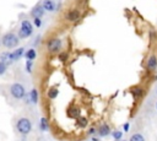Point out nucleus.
<instances>
[{"label":"nucleus","instance_id":"obj_1","mask_svg":"<svg viewBox=\"0 0 157 141\" xmlns=\"http://www.w3.org/2000/svg\"><path fill=\"white\" fill-rule=\"evenodd\" d=\"M2 44L9 48V49H12V48H16L18 45V42H20V37L16 36L15 33H6L4 34L2 37Z\"/></svg>","mask_w":157,"mask_h":141},{"label":"nucleus","instance_id":"obj_2","mask_svg":"<svg viewBox=\"0 0 157 141\" xmlns=\"http://www.w3.org/2000/svg\"><path fill=\"white\" fill-rule=\"evenodd\" d=\"M32 33H33V25L28 20H23L21 22V27H20V31H18V37L25 39V38H28Z\"/></svg>","mask_w":157,"mask_h":141},{"label":"nucleus","instance_id":"obj_3","mask_svg":"<svg viewBox=\"0 0 157 141\" xmlns=\"http://www.w3.org/2000/svg\"><path fill=\"white\" fill-rule=\"evenodd\" d=\"M16 128H17V130H18L20 134L27 135L32 130V123L27 118H21V119H18V121L16 124Z\"/></svg>","mask_w":157,"mask_h":141},{"label":"nucleus","instance_id":"obj_4","mask_svg":"<svg viewBox=\"0 0 157 141\" xmlns=\"http://www.w3.org/2000/svg\"><path fill=\"white\" fill-rule=\"evenodd\" d=\"M61 47H63V43H61V39H59V38H50L47 42V49L52 54L59 53Z\"/></svg>","mask_w":157,"mask_h":141},{"label":"nucleus","instance_id":"obj_5","mask_svg":"<svg viewBox=\"0 0 157 141\" xmlns=\"http://www.w3.org/2000/svg\"><path fill=\"white\" fill-rule=\"evenodd\" d=\"M10 92L12 94L13 98L16 99H22L26 94V91H25V87L21 85V83H13L10 88Z\"/></svg>","mask_w":157,"mask_h":141},{"label":"nucleus","instance_id":"obj_6","mask_svg":"<svg viewBox=\"0 0 157 141\" xmlns=\"http://www.w3.org/2000/svg\"><path fill=\"white\" fill-rule=\"evenodd\" d=\"M80 16H81L80 11L74 9V10H70V11H67L65 13V20L69 21V22H75V21H77L80 18Z\"/></svg>","mask_w":157,"mask_h":141},{"label":"nucleus","instance_id":"obj_7","mask_svg":"<svg viewBox=\"0 0 157 141\" xmlns=\"http://www.w3.org/2000/svg\"><path fill=\"white\" fill-rule=\"evenodd\" d=\"M97 134H98V136H101V137H105V136L110 135L112 131H110L109 125H108V124H101V125L97 128Z\"/></svg>","mask_w":157,"mask_h":141},{"label":"nucleus","instance_id":"obj_8","mask_svg":"<svg viewBox=\"0 0 157 141\" xmlns=\"http://www.w3.org/2000/svg\"><path fill=\"white\" fill-rule=\"evenodd\" d=\"M44 12H45V10H44V7H43L42 5H36V6L32 9L31 15H32L33 18H42L43 15H44Z\"/></svg>","mask_w":157,"mask_h":141},{"label":"nucleus","instance_id":"obj_9","mask_svg":"<svg viewBox=\"0 0 157 141\" xmlns=\"http://www.w3.org/2000/svg\"><path fill=\"white\" fill-rule=\"evenodd\" d=\"M146 67H147V70H150V71H153V70L157 69V56H156L155 54H151V55L148 56V59H147V61H146Z\"/></svg>","mask_w":157,"mask_h":141},{"label":"nucleus","instance_id":"obj_10","mask_svg":"<svg viewBox=\"0 0 157 141\" xmlns=\"http://www.w3.org/2000/svg\"><path fill=\"white\" fill-rule=\"evenodd\" d=\"M42 6H43L44 10L48 11V12H53V11H56V10H58V5L55 4L54 0H43Z\"/></svg>","mask_w":157,"mask_h":141},{"label":"nucleus","instance_id":"obj_11","mask_svg":"<svg viewBox=\"0 0 157 141\" xmlns=\"http://www.w3.org/2000/svg\"><path fill=\"white\" fill-rule=\"evenodd\" d=\"M0 61H2L5 65H9V64H11V63L13 61L11 53H2V54L0 55Z\"/></svg>","mask_w":157,"mask_h":141},{"label":"nucleus","instance_id":"obj_12","mask_svg":"<svg viewBox=\"0 0 157 141\" xmlns=\"http://www.w3.org/2000/svg\"><path fill=\"white\" fill-rule=\"evenodd\" d=\"M11 55H12L13 61H15V60H18L20 58H22V56L25 55V49H23L22 47H21V48H17V49H15V51L11 53Z\"/></svg>","mask_w":157,"mask_h":141},{"label":"nucleus","instance_id":"obj_13","mask_svg":"<svg viewBox=\"0 0 157 141\" xmlns=\"http://www.w3.org/2000/svg\"><path fill=\"white\" fill-rule=\"evenodd\" d=\"M27 60H34L36 59V56H37V51L33 49V48H31V49H28V50H26L25 51V55H23Z\"/></svg>","mask_w":157,"mask_h":141},{"label":"nucleus","instance_id":"obj_14","mask_svg":"<svg viewBox=\"0 0 157 141\" xmlns=\"http://www.w3.org/2000/svg\"><path fill=\"white\" fill-rule=\"evenodd\" d=\"M39 129L42 131H48L49 130V124H48L47 118H40V120H39Z\"/></svg>","mask_w":157,"mask_h":141},{"label":"nucleus","instance_id":"obj_15","mask_svg":"<svg viewBox=\"0 0 157 141\" xmlns=\"http://www.w3.org/2000/svg\"><path fill=\"white\" fill-rule=\"evenodd\" d=\"M29 101H31L32 103H34V104L38 102V92H37L36 88H33V90L29 92Z\"/></svg>","mask_w":157,"mask_h":141},{"label":"nucleus","instance_id":"obj_16","mask_svg":"<svg viewBox=\"0 0 157 141\" xmlns=\"http://www.w3.org/2000/svg\"><path fill=\"white\" fill-rule=\"evenodd\" d=\"M58 94H59V90H58L56 87H52V88L48 91V97H49L50 99H54Z\"/></svg>","mask_w":157,"mask_h":141},{"label":"nucleus","instance_id":"obj_17","mask_svg":"<svg viewBox=\"0 0 157 141\" xmlns=\"http://www.w3.org/2000/svg\"><path fill=\"white\" fill-rule=\"evenodd\" d=\"M132 94L135 97H137V98H141L144 96V91L140 87H135V88H132Z\"/></svg>","mask_w":157,"mask_h":141},{"label":"nucleus","instance_id":"obj_18","mask_svg":"<svg viewBox=\"0 0 157 141\" xmlns=\"http://www.w3.org/2000/svg\"><path fill=\"white\" fill-rule=\"evenodd\" d=\"M129 141H145V139H144V136L141 134H132L130 136Z\"/></svg>","mask_w":157,"mask_h":141},{"label":"nucleus","instance_id":"obj_19","mask_svg":"<svg viewBox=\"0 0 157 141\" xmlns=\"http://www.w3.org/2000/svg\"><path fill=\"white\" fill-rule=\"evenodd\" d=\"M112 136H113L114 140L119 141V140H121V137H123V132L119 131V130H115V131H112Z\"/></svg>","mask_w":157,"mask_h":141},{"label":"nucleus","instance_id":"obj_20","mask_svg":"<svg viewBox=\"0 0 157 141\" xmlns=\"http://www.w3.org/2000/svg\"><path fill=\"white\" fill-rule=\"evenodd\" d=\"M77 124H78L81 128H85V126L87 125V120H86V118H78V119H77Z\"/></svg>","mask_w":157,"mask_h":141},{"label":"nucleus","instance_id":"obj_21","mask_svg":"<svg viewBox=\"0 0 157 141\" xmlns=\"http://www.w3.org/2000/svg\"><path fill=\"white\" fill-rule=\"evenodd\" d=\"M32 66H33L32 60H27V63H26V70H27V72H31L32 71Z\"/></svg>","mask_w":157,"mask_h":141},{"label":"nucleus","instance_id":"obj_22","mask_svg":"<svg viewBox=\"0 0 157 141\" xmlns=\"http://www.w3.org/2000/svg\"><path fill=\"white\" fill-rule=\"evenodd\" d=\"M33 25L39 28V27L42 26V20H40V18H33Z\"/></svg>","mask_w":157,"mask_h":141},{"label":"nucleus","instance_id":"obj_23","mask_svg":"<svg viewBox=\"0 0 157 141\" xmlns=\"http://www.w3.org/2000/svg\"><path fill=\"white\" fill-rule=\"evenodd\" d=\"M6 66H7V65H5L2 61H0V75L5 74V71H6Z\"/></svg>","mask_w":157,"mask_h":141},{"label":"nucleus","instance_id":"obj_24","mask_svg":"<svg viewBox=\"0 0 157 141\" xmlns=\"http://www.w3.org/2000/svg\"><path fill=\"white\" fill-rule=\"evenodd\" d=\"M59 59H60L61 61H65V60L67 59V54H66V53H61V54H59Z\"/></svg>","mask_w":157,"mask_h":141},{"label":"nucleus","instance_id":"obj_25","mask_svg":"<svg viewBox=\"0 0 157 141\" xmlns=\"http://www.w3.org/2000/svg\"><path fill=\"white\" fill-rule=\"evenodd\" d=\"M129 130H130V124H129V123H125V124H124V131L128 132Z\"/></svg>","mask_w":157,"mask_h":141},{"label":"nucleus","instance_id":"obj_26","mask_svg":"<svg viewBox=\"0 0 157 141\" xmlns=\"http://www.w3.org/2000/svg\"><path fill=\"white\" fill-rule=\"evenodd\" d=\"M94 132H97V129H94V128H90V130H88V135H93Z\"/></svg>","mask_w":157,"mask_h":141},{"label":"nucleus","instance_id":"obj_27","mask_svg":"<svg viewBox=\"0 0 157 141\" xmlns=\"http://www.w3.org/2000/svg\"><path fill=\"white\" fill-rule=\"evenodd\" d=\"M92 141H99V139L98 137H92Z\"/></svg>","mask_w":157,"mask_h":141},{"label":"nucleus","instance_id":"obj_28","mask_svg":"<svg viewBox=\"0 0 157 141\" xmlns=\"http://www.w3.org/2000/svg\"><path fill=\"white\" fill-rule=\"evenodd\" d=\"M156 110H157V102H156Z\"/></svg>","mask_w":157,"mask_h":141},{"label":"nucleus","instance_id":"obj_29","mask_svg":"<svg viewBox=\"0 0 157 141\" xmlns=\"http://www.w3.org/2000/svg\"><path fill=\"white\" fill-rule=\"evenodd\" d=\"M156 94H157V90H156Z\"/></svg>","mask_w":157,"mask_h":141},{"label":"nucleus","instance_id":"obj_30","mask_svg":"<svg viewBox=\"0 0 157 141\" xmlns=\"http://www.w3.org/2000/svg\"><path fill=\"white\" fill-rule=\"evenodd\" d=\"M123 141H125V140H123Z\"/></svg>","mask_w":157,"mask_h":141}]
</instances>
